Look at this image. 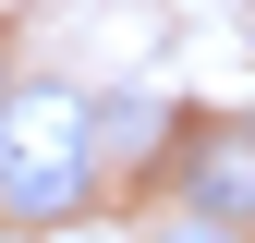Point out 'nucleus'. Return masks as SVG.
Listing matches in <instances>:
<instances>
[{"label":"nucleus","mask_w":255,"mask_h":243,"mask_svg":"<svg viewBox=\"0 0 255 243\" xmlns=\"http://www.w3.org/2000/svg\"><path fill=\"white\" fill-rule=\"evenodd\" d=\"M98 182V98L85 85H0V207L73 219Z\"/></svg>","instance_id":"obj_1"},{"label":"nucleus","mask_w":255,"mask_h":243,"mask_svg":"<svg viewBox=\"0 0 255 243\" xmlns=\"http://www.w3.org/2000/svg\"><path fill=\"white\" fill-rule=\"evenodd\" d=\"M195 219H219V231L255 219V134H231V146H207V158H195Z\"/></svg>","instance_id":"obj_2"},{"label":"nucleus","mask_w":255,"mask_h":243,"mask_svg":"<svg viewBox=\"0 0 255 243\" xmlns=\"http://www.w3.org/2000/svg\"><path fill=\"white\" fill-rule=\"evenodd\" d=\"M158 243H231V231H219V219H182V231H158Z\"/></svg>","instance_id":"obj_3"},{"label":"nucleus","mask_w":255,"mask_h":243,"mask_svg":"<svg viewBox=\"0 0 255 243\" xmlns=\"http://www.w3.org/2000/svg\"><path fill=\"white\" fill-rule=\"evenodd\" d=\"M0 85H12V73H0Z\"/></svg>","instance_id":"obj_4"}]
</instances>
